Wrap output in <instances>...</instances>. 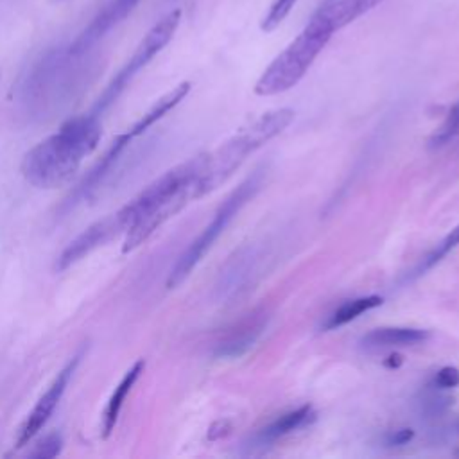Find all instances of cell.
<instances>
[{
	"mask_svg": "<svg viewBox=\"0 0 459 459\" xmlns=\"http://www.w3.org/2000/svg\"><path fill=\"white\" fill-rule=\"evenodd\" d=\"M100 140L97 113L66 120L57 133L36 143L22 160L23 178L38 188L66 185Z\"/></svg>",
	"mask_w": 459,
	"mask_h": 459,
	"instance_id": "1",
	"label": "cell"
},
{
	"mask_svg": "<svg viewBox=\"0 0 459 459\" xmlns=\"http://www.w3.org/2000/svg\"><path fill=\"white\" fill-rule=\"evenodd\" d=\"M292 120L294 111L289 108L264 113L251 126L233 134L215 152L208 154L204 170L195 181V199L219 188L251 152L278 136Z\"/></svg>",
	"mask_w": 459,
	"mask_h": 459,
	"instance_id": "2",
	"label": "cell"
},
{
	"mask_svg": "<svg viewBox=\"0 0 459 459\" xmlns=\"http://www.w3.org/2000/svg\"><path fill=\"white\" fill-rule=\"evenodd\" d=\"M332 34L333 30L312 14L303 30L264 70L255 84V93L269 97L296 86L326 47Z\"/></svg>",
	"mask_w": 459,
	"mask_h": 459,
	"instance_id": "3",
	"label": "cell"
},
{
	"mask_svg": "<svg viewBox=\"0 0 459 459\" xmlns=\"http://www.w3.org/2000/svg\"><path fill=\"white\" fill-rule=\"evenodd\" d=\"M260 183H262V172L256 170L253 176H249L246 181H242L224 199V203L217 208L210 224L199 233V237L186 247V251L179 256V260L172 267V271L167 278L169 289L178 287L190 274V271L197 265V262L203 258V255L212 247V244L217 240V237L226 230V226L231 222V219L256 194V190L260 188Z\"/></svg>",
	"mask_w": 459,
	"mask_h": 459,
	"instance_id": "4",
	"label": "cell"
},
{
	"mask_svg": "<svg viewBox=\"0 0 459 459\" xmlns=\"http://www.w3.org/2000/svg\"><path fill=\"white\" fill-rule=\"evenodd\" d=\"M181 22V9H172L165 16H161L140 39L138 47L134 48L133 56L126 63V66L118 72V75L111 81V84L106 88L102 99L95 106V111H102L109 102L117 99V95L124 90V86L131 81V77L140 72L145 65H149L174 38L178 27Z\"/></svg>",
	"mask_w": 459,
	"mask_h": 459,
	"instance_id": "5",
	"label": "cell"
},
{
	"mask_svg": "<svg viewBox=\"0 0 459 459\" xmlns=\"http://www.w3.org/2000/svg\"><path fill=\"white\" fill-rule=\"evenodd\" d=\"M120 233H126V224L118 212L93 222L63 249V253L59 255L57 262H56V269L65 271V269L72 267L75 262L84 258L88 253H91L99 246L108 244Z\"/></svg>",
	"mask_w": 459,
	"mask_h": 459,
	"instance_id": "6",
	"label": "cell"
},
{
	"mask_svg": "<svg viewBox=\"0 0 459 459\" xmlns=\"http://www.w3.org/2000/svg\"><path fill=\"white\" fill-rule=\"evenodd\" d=\"M79 359L81 355H75L57 375L56 378L52 380V384L48 385V389L39 396V400L36 402L34 409L29 412L27 420L23 421L20 432H18V437H16V445L18 446H25L43 427L45 423L48 421V418L52 416V412L56 411L57 403L61 402L65 391H66V385L79 364Z\"/></svg>",
	"mask_w": 459,
	"mask_h": 459,
	"instance_id": "7",
	"label": "cell"
},
{
	"mask_svg": "<svg viewBox=\"0 0 459 459\" xmlns=\"http://www.w3.org/2000/svg\"><path fill=\"white\" fill-rule=\"evenodd\" d=\"M138 4L140 0H109V4L102 9V13H99V16L88 25V29L75 39L70 52L74 54L84 52L88 47L99 41L109 29L120 23Z\"/></svg>",
	"mask_w": 459,
	"mask_h": 459,
	"instance_id": "8",
	"label": "cell"
},
{
	"mask_svg": "<svg viewBox=\"0 0 459 459\" xmlns=\"http://www.w3.org/2000/svg\"><path fill=\"white\" fill-rule=\"evenodd\" d=\"M384 0H325V4L314 13L333 32L350 25L362 14L373 11Z\"/></svg>",
	"mask_w": 459,
	"mask_h": 459,
	"instance_id": "9",
	"label": "cell"
},
{
	"mask_svg": "<svg viewBox=\"0 0 459 459\" xmlns=\"http://www.w3.org/2000/svg\"><path fill=\"white\" fill-rule=\"evenodd\" d=\"M143 368H145V360L140 359L136 360L127 371L126 375L122 377V380L118 382V385L115 387V391L111 393L108 403H106V409L102 412V437H109V434L113 432L115 425H117V420H118V414L122 411V405L126 402V396L129 394V391L133 389V385L136 384V380L140 378V375L143 373Z\"/></svg>",
	"mask_w": 459,
	"mask_h": 459,
	"instance_id": "10",
	"label": "cell"
},
{
	"mask_svg": "<svg viewBox=\"0 0 459 459\" xmlns=\"http://www.w3.org/2000/svg\"><path fill=\"white\" fill-rule=\"evenodd\" d=\"M429 332L421 328H405V326H385V328H375L368 332L360 344L364 348H391V346H411L418 344L421 341L429 339Z\"/></svg>",
	"mask_w": 459,
	"mask_h": 459,
	"instance_id": "11",
	"label": "cell"
},
{
	"mask_svg": "<svg viewBox=\"0 0 459 459\" xmlns=\"http://www.w3.org/2000/svg\"><path fill=\"white\" fill-rule=\"evenodd\" d=\"M262 328H264L262 317H253V319L242 321L235 330H231L217 344L215 355L217 357H240L255 344L256 337L262 333Z\"/></svg>",
	"mask_w": 459,
	"mask_h": 459,
	"instance_id": "12",
	"label": "cell"
},
{
	"mask_svg": "<svg viewBox=\"0 0 459 459\" xmlns=\"http://www.w3.org/2000/svg\"><path fill=\"white\" fill-rule=\"evenodd\" d=\"M188 91H190V82H181L176 88H172L169 93H165L161 99H158L154 102V106L133 127H129L127 134L131 138L140 136L143 131H147L151 126H154L160 118H163L172 108H176L186 97Z\"/></svg>",
	"mask_w": 459,
	"mask_h": 459,
	"instance_id": "13",
	"label": "cell"
},
{
	"mask_svg": "<svg viewBox=\"0 0 459 459\" xmlns=\"http://www.w3.org/2000/svg\"><path fill=\"white\" fill-rule=\"evenodd\" d=\"M133 138L127 134V131L126 133H122V134H118L113 142H111V145H109V149L104 152V156L100 158V161L90 170V174L84 178V181L79 185V188H77V194L79 195H88V192L90 190H93L97 185H99V181L104 178V174L109 170V167L115 163V160L120 156V152L127 147V143L131 142Z\"/></svg>",
	"mask_w": 459,
	"mask_h": 459,
	"instance_id": "14",
	"label": "cell"
},
{
	"mask_svg": "<svg viewBox=\"0 0 459 459\" xmlns=\"http://www.w3.org/2000/svg\"><path fill=\"white\" fill-rule=\"evenodd\" d=\"M314 418L312 407L310 405H303L299 409H294L287 414H281L280 418H276L273 423H269L262 432H260V439L262 441H274L303 425H307L310 420Z\"/></svg>",
	"mask_w": 459,
	"mask_h": 459,
	"instance_id": "15",
	"label": "cell"
},
{
	"mask_svg": "<svg viewBox=\"0 0 459 459\" xmlns=\"http://www.w3.org/2000/svg\"><path fill=\"white\" fill-rule=\"evenodd\" d=\"M382 298L380 296H362V298H355V299H350L346 303H342L337 310H333L326 323L323 325L325 330H332V328H337V326H342L350 321H353L355 317H359L360 314L371 310V308H377L382 305Z\"/></svg>",
	"mask_w": 459,
	"mask_h": 459,
	"instance_id": "16",
	"label": "cell"
},
{
	"mask_svg": "<svg viewBox=\"0 0 459 459\" xmlns=\"http://www.w3.org/2000/svg\"><path fill=\"white\" fill-rule=\"evenodd\" d=\"M459 134V100L450 108L441 127L432 134L430 147H443Z\"/></svg>",
	"mask_w": 459,
	"mask_h": 459,
	"instance_id": "17",
	"label": "cell"
},
{
	"mask_svg": "<svg viewBox=\"0 0 459 459\" xmlns=\"http://www.w3.org/2000/svg\"><path fill=\"white\" fill-rule=\"evenodd\" d=\"M457 246H459V226H455V228L437 244V247L423 258V262H421L420 267L414 271V274L418 276V274H421L423 271L430 269V267H432L434 264H437L448 251H452V249L457 247Z\"/></svg>",
	"mask_w": 459,
	"mask_h": 459,
	"instance_id": "18",
	"label": "cell"
},
{
	"mask_svg": "<svg viewBox=\"0 0 459 459\" xmlns=\"http://www.w3.org/2000/svg\"><path fill=\"white\" fill-rule=\"evenodd\" d=\"M296 2L298 0H273L267 14L264 16V20L260 23L262 30H265V32L274 30L289 16V13L296 5Z\"/></svg>",
	"mask_w": 459,
	"mask_h": 459,
	"instance_id": "19",
	"label": "cell"
},
{
	"mask_svg": "<svg viewBox=\"0 0 459 459\" xmlns=\"http://www.w3.org/2000/svg\"><path fill=\"white\" fill-rule=\"evenodd\" d=\"M61 445H63L61 437H59L57 434H50V436L43 437V439L34 446V450L30 452V455H32V457H43V459L54 457V455H57V454L61 452Z\"/></svg>",
	"mask_w": 459,
	"mask_h": 459,
	"instance_id": "20",
	"label": "cell"
},
{
	"mask_svg": "<svg viewBox=\"0 0 459 459\" xmlns=\"http://www.w3.org/2000/svg\"><path fill=\"white\" fill-rule=\"evenodd\" d=\"M434 385L439 389H450L459 385V369L452 366L441 368L434 377Z\"/></svg>",
	"mask_w": 459,
	"mask_h": 459,
	"instance_id": "21",
	"label": "cell"
},
{
	"mask_svg": "<svg viewBox=\"0 0 459 459\" xmlns=\"http://www.w3.org/2000/svg\"><path fill=\"white\" fill-rule=\"evenodd\" d=\"M230 432H231V421L230 420H217L208 429V439L217 441V439L226 437Z\"/></svg>",
	"mask_w": 459,
	"mask_h": 459,
	"instance_id": "22",
	"label": "cell"
},
{
	"mask_svg": "<svg viewBox=\"0 0 459 459\" xmlns=\"http://www.w3.org/2000/svg\"><path fill=\"white\" fill-rule=\"evenodd\" d=\"M412 436H414V432L411 429H400V430H394L393 434H389L385 443L389 446H400V445L409 443L412 439Z\"/></svg>",
	"mask_w": 459,
	"mask_h": 459,
	"instance_id": "23",
	"label": "cell"
},
{
	"mask_svg": "<svg viewBox=\"0 0 459 459\" xmlns=\"http://www.w3.org/2000/svg\"><path fill=\"white\" fill-rule=\"evenodd\" d=\"M54 2H61V0H54Z\"/></svg>",
	"mask_w": 459,
	"mask_h": 459,
	"instance_id": "24",
	"label": "cell"
}]
</instances>
